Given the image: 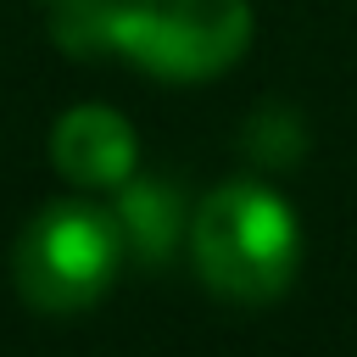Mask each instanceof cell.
I'll return each instance as SVG.
<instances>
[{
	"instance_id": "obj_3",
	"label": "cell",
	"mask_w": 357,
	"mask_h": 357,
	"mask_svg": "<svg viewBox=\"0 0 357 357\" xmlns=\"http://www.w3.org/2000/svg\"><path fill=\"white\" fill-rule=\"evenodd\" d=\"M123 257L128 251H123L112 212H100L89 201H56L17 234L11 279H17V296L33 312L67 318V312L95 307L112 290Z\"/></svg>"
},
{
	"instance_id": "obj_1",
	"label": "cell",
	"mask_w": 357,
	"mask_h": 357,
	"mask_svg": "<svg viewBox=\"0 0 357 357\" xmlns=\"http://www.w3.org/2000/svg\"><path fill=\"white\" fill-rule=\"evenodd\" d=\"M251 0H73L56 6V45L112 50L139 73L195 84L229 73L251 45Z\"/></svg>"
},
{
	"instance_id": "obj_5",
	"label": "cell",
	"mask_w": 357,
	"mask_h": 357,
	"mask_svg": "<svg viewBox=\"0 0 357 357\" xmlns=\"http://www.w3.org/2000/svg\"><path fill=\"white\" fill-rule=\"evenodd\" d=\"M112 195H117L112 218H117L123 251H128L139 268H167V257H173L178 240L190 234V218H184V195H178V184L128 173Z\"/></svg>"
},
{
	"instance_id": "obj_4",
	"label": "cell",
	"mask_w": 357,
	"mask_h": 357,
	"mask_svg": "<svg viewBox=\"0 0 357 357\" xmlns=\"http://www.w3.org/2000/svg\"><path fill=\"white\" fill-rule=\"evenodd\" d=\"M50 162L78 190H117L134 173L139 145H134V128H128L123 112H112V106H73L50 128Z\"/></svg>"
},
{
	"instance_id": "obj_2",
	"label": "cell",
	"mask_w": 357,
	"mask_h": 357,
	"mask_svg": "<svg viewBox=\"0 0 357 357\" xmlns=\"http://www.w3.org/2000/svg\"><path fill=\"white\" fill-rule=\"evenodd\" d=\"M190 257L212 296L234 307H268L301 268L296 206L262 178H229L190 218Z\"/></svg>"
},
{
	"instance_id": "obj_6",
	"label": "cell",
	"mask_w": 357,
	"mask_h": 357,
	"mask_svg": "<svg viewBox=\"0 0 357 357\" xmlns=\"http://www.w3.org/2000/svg\"><path fill=\"white\" fill-rule=\"evenodd\" d=\"M240 145L257 167H296L307 151V123L290 106H257L240 128Z\"/></svg>"
},
{
	"instance_id": "obj_7",
	"label": "cell",
	"mask_w": 357,
	"mask_h": 357,
	"mask_svg": "<svg viewBox=\"0 0 357 357\" xmlns=\"http://www.w3.org/2000/svg\"><path fill=\"white\" fill-rule=\"evenodd\" d=\"M45 6H50V11H56V6H73V0H45Z\"/></svg>"
}]
</instances>
